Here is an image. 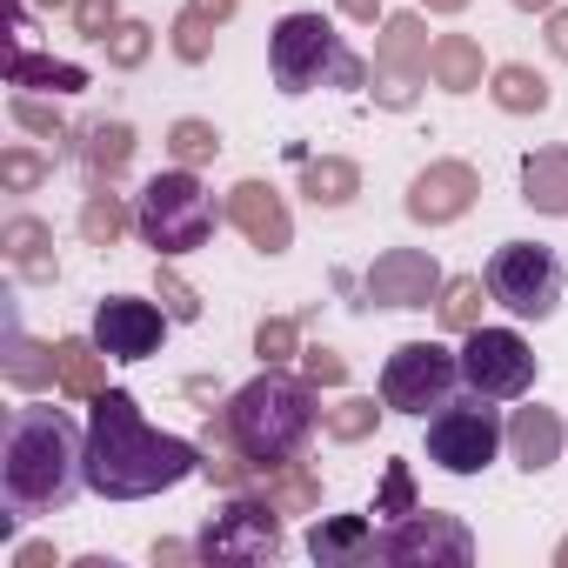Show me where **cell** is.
Returning a JSON list of instances; mask_svg holds the SVG:
<instances>
[{
    "instance_id": "cell-7",
    "label": "cell",
    "mask_w": 568,
    "mask_h": 568,
    "mask_svg": "<svg viewBox=\"0 0 568 568\" xmlns=\"http://www.w3.org/2000/svg\"><path fill=\"white\" fill-rule=\"evenodd\" d=\"M501 442H508V422H501V408H495L488 395H475V388H462L448 408L428 415V462H435L442 475H481V468L501 455Z\"/></svg>"
},
{
    "instance_id": "cell-17",
    "label": "cell",
    "mask_w": 568,
    "mask_h": 568,
    "mask_svg": "<svg viewBox=\"0 0 568 568\" xmlns=\"http://www.w3.org/2000/svg\"><path fill=\"white\" fill-rule=\"evenodd\" d=\"M8 88H54V94H81L88 68L34 54V28H28V0H14V61H8Z\"/></svg>"
},
{
    "instance_id": "cell-48",
    "label": "cell",
    "mask_w": 568,
    "mask_h": 568,
    "mask_svg": "<svg viewBox=\"0 0 568 568\" xmlns=\"http://www.w3.org/2000/svg\"><path fill=\"white\" fill-rule=\"evenodd\" d=\"M422 8H428V14H462L468 0H422Z\"/></svg>"
},
{
    "instance_id": "cell-11",
    "label": "cell",
    "mask_w": 568,
    "mask_h": 568,
    "mask_svg": "<svg viewBox=\"0 0 568 568\" xmlns=\"http://www.w3.org/2000/svg\"><path fill=\"white\" fill-rule=\"evenodd\" d=\"M375 561H395V568L448 561V568H462V561H475V535L455 515H442V508H415V515L375 528Z\"/></svg>"
},
{
    "instance_id": "cell-36",
    "label": "cell",
    "mask_w": 568,
    "mask_h": 568,
    "mask_svg": "<svg viewBox=\"0 0 568 568\" xmlns=\"http://www.w3.org/2000/svg\"><path fill=\"white\" fill-rule=\"evenodd\" d=\"M375 515H382V521H402V515H415V475H408V462H388V475H382V495H375Z\"/></svg>"
},
{
    "instance_id": "cell-20",
    "label": "cell",
    "mask_w": 568,
    "mask_h": 568,
    "mask_svg": "<svg viewBox=\"0 0 568 568\" xmlns=\"http://www.w3.org/2000/svg\"><path fill=\"white\" fill-rule=\"evenodd\" d=\"M521 201L535 214H568V148L521 154Z\"/></svg>"
},
{
    "instance_id": "cell-13",
    "label": "cell",
    "mask_w": 568,
    "mask_h": 568,
    "mask_svg": "<svg viewBox=\"0 0 568 568\" xmlns=\"http://www.w3.org/2000/svg\"><path fill=\"white\" fill-rule=\"evenodd\" d=\"M168 308H154V302H134V295H108L101 308H94V342L108 348V362H148V355H161V342H168Z\"/></svg>"
},
{
    "instance_id": "cell-5",
    "label": "cell",
    "mask_w": 568,
    "mask_h": 568,
    "mask_svg": "<svg viewBox=\"0 0 568 568\" xmlns=\"http://www.w3.org/2000/svg\"><path fill=\"white\" fill-rule=\"evenodd\" d=\"M214 221H221V207H214V194L201 187L194 168H168V174H154V181L134 194V234H141L161 261L207 247V241H214Z\"/></svg>"
},
{
    "instance_id": "cell-32",
    "label": "cell",
    "mask_w": 568,
    "mask_h": 568,
    "mask_svg": "<svg viewBox=\"0 0 568 568\" xmlns=\"http://www.w3.org/2000/svg\"><path fill=\"white\" fill-rule=\"evenodd\" d=\"M375 422H382V408H375L368 395H348L342 408H328V415H322V428H328L335 442H368V435H375Z\"/></svg>"
},
{
    "instance_id": "cell-3",
    "label": "cell",
    "mask_w": 568,
    "mask_h": 568,
    "mask_svg": "<svg viewBox=\"0 0 568 568\" xmlns=\"http://www.w3.org/2000/svg\"><path fill=\"white\" fill-rule=\"evenodd\" d=\"M322 428V408H315V382H295L281 368H261L247 388L227 395L214 435L234 442L254 468H274V462H295Z\"/></svg>"
},
{
    "instance_id": "cell-44",
    "label": "cell",
    "mask_w": 568,
    "mask_h": 568,
    "mask_svg": "<svg viewBox=\"0 0 568 568\" xmlns=\"http://www.w3.org/2000/svg\"><path fill=\"white\" fill-rule=\"evenodd\" d=\"M14 561H21V568H48V561H54V548H48V541H28Z\"/></svg>"
},
{
    "instance_id": "cell-28",
    "label": "cell",
    "mask_w": 568,
    "mask_h": 568,
    "mask_svg": "<svg viewBox=\"0 0 568 568\" xmlns=\"http://www.w3.org/2000/svg\"><path fill=\"white\" fill-rule=\"evenodd\" d=\"M481 295H488V281H481V274H455V281H442L435 315H442L455 335H468V328L481 322Z\"/></svg>"
},
{
    "instance_id": "cell-25",
    "label": "cell",
    "mask_w": 568,
    "mask_h": 568,
    "mask_svg": "<svg viewBox=\"0 0 568 568\" xmlns=\"http://www.w3.org/2000/svg\"><path fill=\"white\" fill-rule=\"evenodd\" d=\"M261 495H267L281 515H308V508H322V481H315L308 468H295V462L261 468Z\"/></svg>"
},
{
    "instance_id": "cell-30",
    "label": "cell",
    "mask_w": 568,
    "mask_h": 568,
    "mask_svg": "<svg viewBox=\"0 0 568 568\" xmlns=\"http://www.w3.org/2000/svg\"><path fill=\"white\" fill-rule=\"evenodd\" d=\"M168 154H174L181 168H207V161L221 154L214 121H194V114H187V121H174V128H168Z\"/></svg>"
},
{
    "instance_id": "cell-16",
    "label": "cell",
    "mask_w": 568,
    "mask_h": 568,
    "mask_svg": "<svg viewBox=\"0 0 568 568\" xmlns=\"http://www.w3.org/2000/svg\"><path fill=\"white\" fill-rule=\"evenodd\" d=\"M227 221L261 247V254H281L295 241V214H288V201H281L267 181H241L234 194H227Z\"/></svg>"
},
{
    "instance_id": "cell-34",
    "label": "cell",
    "mask_w": 568,
    "mask_h": 568,
    "mask_svg": "<svg viewBox=\"0 0 568 568\" xmlns=\"http://www.w3.org/2000/svg\"><path fill=\"white\" fill-rule=\"evenodd\" d=\"M101 48H108V68H141V61L154 54V28H148V21H121Z\"/></svg>"
},
{
    "instance_id": "cell-12",
    "label": "cell",
    "mask_w": 568,
    "mask_h": 568,
    "mask_svg": "<svg viewBox=\"0 0 568 568\" xmlns=\"http://www.w3.org/2000/svg\"><path fill=\"white\" fill-rule=\"evenodd\" d=\"M442 295V267L422 247H388L362 274V308H428Z\"/></svg>"
},
{
    "instance_id": "cell-2",
    "label": "cell",
    "mask_w": 568,
    "mask_h": 568,
    "mask_svg": "<svg viewBox=\"0 0 568 568\" xmlns=\"http://www.w3.org/2000/svg\"><path fill=\"white\" fill-rule=\"evenodd\" d=\"M201 448L187 435H161L148 428L141 402L128 388H101L88 408V488L101 501H148L161 488H181L187 475H201Z\"/></svg>"
},
{
    "instance_id": "cell-9",
    "label": "cell",
    "mask_w": 568,
    "mask_h": 568,
    "mask_svg": "<svg viewBox=\"0 0 568 568\" xmlns=\"http://www.w3.org/2000/svg\"><path fill=\"white\" fill-rule=\"evenodd\" d=\"M194 555H201V561H274V555H281V508H274L267 495L234 488V501H221V508L201 521Z\"/></svg>"
},
{
    "instance_id": "cell-23",
    "label": "cell",
    "mask_w": 568,
    "mask_h": 568,
    "mask_svg": "<svg viewBox=\"0 0 568 568\" xmlns=\"http://www.w3.org/2000/svg\"><path fill=\"white\" fill-rule=\"evenodd\" d=\"M101 362H108V348L101 342H81V335H68V342H54V375H61V388L68 395H81V402H94L108 382H101Z\"/></svg>"
},
{
    "instance_id": "cell-29",
    "label": "cell",
    "mask_w": 568,
    "mask_h": 568,
    "mask_svg": "<svg viewBox=\"0 0 568 568\" xmlns=\"http://www.w3.org/2000/svg\"><path fill=\"white\" fill-rule=\"evenodd\" d=\"M308 201L315 207H348L355 201V187H362V168L355 161H308Z\"/></svg>"
},
{
    "instance_id": "cell-35",
    "label": "cell",
    "mask_w": 568,
    "mask_h": 568,
    "mask_svg": "<svg viewBox=\"0 0 568 568\" xmlns=\"http://www.w3.org/2000/svg\"><path fill=\"white\" fill-rule=\"evenodd\" d=\"M8 114H14V121H21V128H28V134H41V141H54V148H61V141H68V121H61V114H54V108H48V101H34V94H28V88H21V94H14V101H8Z\"/></svg>"
},
{
    "instance_id": "cell-33",
    "label": "cell",
    "mask_w": 568,
    "mask_h": 568,
    "mask_svg": "<svg viewBox=\"0 0 568 568\" xmlns=\"http://www.w3.org/2000/svg\"><path fill=\"white\" fill-rule=\"evenodd\" d=\"M295 342H302V328H295L288 315H267V322L254 328V355H261V368H281V362H295Z\"/></svg>"
},
{
    "instance_id": "cell-41",
    "label": "cell",
    "mask_w": 568,
    "mask_h": 568,
    "mask_svg": "<svg viewBox=\"0 0 568 568\" xmlns=\"http://www.w3.org/2000/svg\"><path fill=\"white\" fill-rule=\"evenodd\" d=\"M302 362H308V382H315V388H342V382H348V362H342L335 348H308Z\"/></svg>"
},
{
    "instance_id": "cell-22",
    "label": "cell",
    "mask_w": 568,
    "mask_h": 568,
    "mask_svg": "<svg viewBox=\"0 0 568 568\" xmlns=\"http://www.w3.org/2000/svg\"><path fill=\"white\" fill-rule=\"evenodd\" d=\"M0 241H8V261H14V274H28V281H54V234L34 221V214H14L8 227H0Z\"/></svg>"
},
{
    "instance_id": "cell-46",
    "label": "cell",
    "mask_w": 568,
    "mask_h": 568,
    "mask_svg": "<svg viewBox=\"0 0 568 568\" xmlns=\"http://www.w3.org/2000/svg\"><path fill=\"white\" fill-rule=\"evenodd\" d=\"M181 555H194V541L181 548V541H154V561H181Z\"/></svg>"
},
{
    "instance_id": "cell-27",
    "label": "cell",
    "mask_w": 568,
    "mask_h": 568,
    "mask_svg": "<svg viewBox=\"0 0 568 568\" xmlns=\"http://www.w3.org/2000/svg\"><path fill=\"white\" fill-rule=\"evenodd\" d=\"M121 227H134V207H128L108 181H94V194H88V207H81V234H88V247H114Z\"/></svg>"
},
{
    "instance_id": "cell-40",
    "label": "cell",
    "mask_w": 568,
    "mask_h": 568,
    "mask_svg": "<svg viewBox=\"0 0 568 568\" xmlns=\"http://www.w3.org/2000/svg\"><path fill=\"white\" fill-rule=\"evenodd\" d=\"M74 28H81L88 41H108V34L121 28V0H74Z\"/></svg>"
},
{
    "instance_id": "cell-47",
    "label": "cell",
    "mask_w": 568,
    "mask_h": 568,
    "mask_svg": "<svg viewBox=\"0 0 568 568\" xmlns=\"http://www.w3.org/2000/svg\"><path fill=\"white\" fill-rule=\"evenodd\" d=\"M515 8H521V14H555L561 0H515Z\"/></svg>"
},
{
    "instance_id": "cell-18",
    "label": "cell",
    "mask_w": 568,
    "mask_h": 568,
    "mask_svg": "<svg viewBox=\"0 0 568 568\" xmlns=\"http://www.w3.org/2000/svg\"><path fill=\"white\" fill-rule=\"evenodd\" d=\"M561 442H568V422H561L555 408H515V422H508V455H515V468L541 475V468L561 455Z\"/></svg>"
},
{
    "instance_id": "cell-10",
    "label": "cell",
    "mask_w": 568,
    "mask_h": 568,
    "mask_svg": "<svg viewBox=\"0 0 568 568\" xmlns=\"http://www.w3.org/2000/svg\"><path fill=\"white\" fill-rule=\"evenodd\" d=\"M462 382L488 402H521L535 388V348L515 328H468L462 335Z\"/></svg>"
},
{
    "instance_id": "cell-50",
    "label": "cell",
    "mask_w": 568,
    "mask_h": 568,
    "mask_svg": "<svg viewBox=\"0 0 568 568\" xmlns=\"http://www.w3.org/2000/svg\"><path fill=\"white\" fill-rule=\"evenodd\" d=\"M41 8H74V0H41Z\"/></svg>"
},
{
    "instance_id": "cell-45",
    "label": "cell",
    "mask_w": 568,
    "mask_h": 568,
    "mask_svg": "<svg viewBox=\"0 0 568 568\" xmlns=\"http://www.w3.org/2000/svg\"><path fill=\"white\" fill-rule=\"evenodd\" d=\"M342 14H348V21H375V14H382V0H342Z\"/></svg>"
},
{
    "instance_id": "cell-24",
    "label": "cell",
    "mask_w": 568,
    "mask_h": 568,
    "mask_svg": "<svg viewBox=\"0 0 568 568\" xmlns=\"http://www.w3.org/2000/svg\"><path fill=\"white\" fill-rule=\"evenodd\" d=\"M81 161L94 168V181H114L128 161H134V128L128 121H94L81 134Z\"/></svg>"
},
{
    "instance_id": "cell-26",
    "label": "cell",
    "mask_w": 568,
    "mask_h": 568,
    "mask_svg": "<svg viewBox=\"0 0 568 568\" xmlns=\"http://www.w3.org/2000/svg\"><path fill=\"white\" fill-rule=\"evenodd\" d=\"M488 94H495V108H501V114H541V108L555 101V94H548V81H541L535 68H521V61L495 68V88H488Z\"/></svg>"
},
{
    "instance_id": "cell-21",
    "label": "cell",
    "mask_w": 568,
    "mask_h": 568,
    "mask_svg": "<svg viewBox=\"0 0 568 568\" xmlns=\"http://www.w3.org/2000/svg\"><path fill=\"white\" fill-rule=\"evenodd\" d=\"M428 81L448 88V94H475V88H481V48H475L468 34H442V41L428 48Z\"/></svg>"
},
{
    "instance_id": "cell-31",
    "label": "cell",
    "mask_w": 568,
    "mask_h": 568,
    "mask_svg": "<svg viewBox=\"0 0 568 568\" xmlns=\"http://www.w3.org/2000/svg\"><path fill=\"white\" fill-rule=\"evenodd\" d=\"M8 382L14 388H41V382H61L54 375V348H34V342H8Z\"/></svg>"
},
{
    "instance_id": "cell-1",
    "label": "cell",
    "mask_w": 568,
    "mask_h": 568,
    "mask_svg": "<svg viewBox=\"0 0 568 568\" xmlns=\"http://www.w3.org/2000/svg\"><path fill=\"white\" fill-rule=\"evenodd\" d=\"M81 488H88V428L54 402L8 408V428H0V508H8L0 535L28 515H61Z\"/></svg>"
},
{
    "instance_id": "cell-37",
    "label": "cell",
    "mask_w": 568,
    "mask_h": 568,
    "mask_svg": "<svg viewBox=\"0 0 568 568\" xmlns=\"http://www.w3.org/2000/svg\"><path fill=\"white\" fill-rule=\"evenodd\" d=\"M48 174H54V161H48V154H34V148H8V154H0V181H8L14 194L41 187Z\"/></svg>"
},
{
    "instance_id": "cell-15",
    "label": "cell",
    "mask_w": 568,
    "mask_h": 568,
    "mask_svg": "<svg viewBox=\"0 0 568 568\" xmlns=\"http://www.w3.org/2000/svg\"><path fill=\"white\" fill-rule=\"evenodd\" d=\"M475 194H481V181H475L468 161H435V168H422L408 181V221H428V227L462 221L475 207Z\"/></svg>"
},
{
    "instance_id": "cell-42",
    "label": "cell",
    "mask_w": 568,
    "mask_h": 568,
    "mask_svg": "<svg viewBox=\"0 0 568 568\" xmlns=\"http://www.w3.org/2000/svg\"><path fill=\"white\" fill-rule=\"evenodd\" d=\"M548 54H555V61H568V8H555V14H548Z\"/></svg>"
},
{
    "instance_id": "cell-19",
    "label": "cell",
    "mask_w": 568,
    "mask_h": 568,
    "mask_svg": "<svg viewBox=\"0 0 568 568\" xmlns=\"http://www.w3.org/2000/svg\"><path fill=\"white\" fill-rule=\"evenodd\" d=\"M308 555L322 568H342V561H375V521L368 515H328L308 528Z\"/></svg>"
},
{
    "instance_id": "cell-38",
    "label": "cell",
    "mask_w": 568,
    "mask_h": 568,
    "mask_svg": "<svg viewBox=\"0 0 568 568\" xmlns=\"http://www.w3.org/2000/svg\"><path fill=\"white\" fill-rule=\"evenodd\" d=\"M154 295H161V308H168L174 322H201V295L187 288L174 267H154Z\"/></svg>"
},
{
    "instance_id": "cell-49",
    "label": "cell",
    "mask_w": 568,
    "mask_h": 568,
    "mask_svg": "<svg viewBox=\"0 0 568 568\" xmlns=\"http://www.w3.org/2000/svg\"><path fill=\"white\" fill-rule=\"evenodd\" d=\"M555 568H568V535H561V548H555Z\"/></svg>"
},
{
    "instance_id": "cell-14",
    "label": "cell",
    "mask_w": 568,
    "mask_h": 568,
    "mask_svg": "<svg viewBox=\"0 0 568 568\" xmlns=\"http://www.w3.org/2000/svg\"><path fill=\"white\" fill-rule=\"evenodd\" d=\"M428 34L415 14H395L382 28V54H375V81H382V101L388 108H408L415 101V81H428Z\"/></svg>"
},
{
    "instance_id": "cell-8",
    "label": "cell",
    "mask_w": 568,
    "mask_h": 568,
    "mask_svg": "<svg viewBox=\"0 0 568 568\" xmlns=\"http://www.w3.org/2000/svg\"><path fill=\"white\" fill-rule=\"evenodd\" d=\"M462 355H448L442 342H402L388 362H382V408L395 415H435L462 395Z\"/></svg>"
},
{
    "instance_id": "cell-6",
    "label": "cell",
    "mask_w": 568,
    "mask_h": 568,
    "mask_svg": "<svg viewBox=\"0 0 568 568\" xmlns=\"http://www.w3.org/2000/svg\"><path fill=\"white\" fill-rule=\"evenodd\" d=\"M481 281H488V302L508 308L515 322H548V315L561 308L568 267H561V254L541 247V241H501V247L488 254Z\"/></svg>"
},
{
    "instance_id": "cell-4",
    "label": "cell",
    "mask_w": 568,
    "mask_h": 568,
    "mask_svg": "<svg viewBox=\"0 0 568 568\" xmlns=\"http://www.w3.org/2000/svg\"><path fill=\"white\" fill-rule=\"evenodd\" d=\"M267 74L281 94H315V88H368V61L335 34L322 14H288L267 34Z\"/></svg>"
},
{
    "instance_id": "cell-43",
    "label": "cell",
    "mask_w": 568,
    "mask_h": 568,
    "mask_svg": "<svg viewBox=\"0 0 568 568\" xmlns=\"http://www.w3.org/2000/svg\"><path fill=\"white\" fill-rule=\"evenodd\" d=\"M187 8H194L201 21H214V28H221V21H234V8H241V0H187Z\"/></svg>"
},
{
    "instance_id": "cell-39",
    "label": "cell",
    "mask_w": 568,
    "mask_h": 568,
    "mask_svg": "<svg viewBox=\"0 0 568 568\" xmlns=\"http://www.w3.org/2000/svg\"><path fill=\"white\" fill-rule=\"evenodd\" d=\"M207 48H214V21H201V14L187 8V14L174 21V54H181L187 68H201V61H207Z\"/></svg>"
}]
</instances>
